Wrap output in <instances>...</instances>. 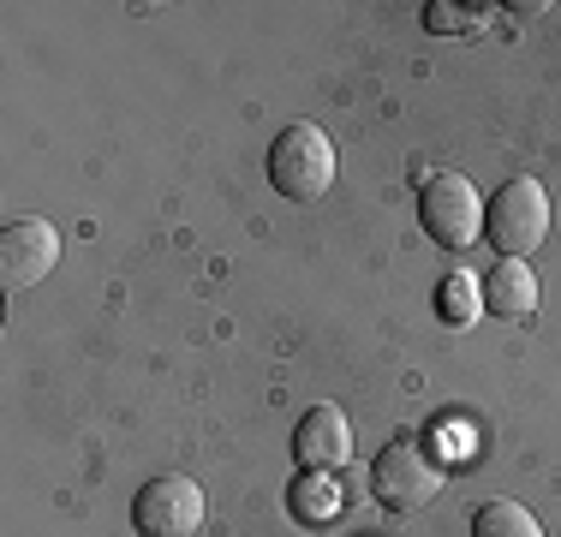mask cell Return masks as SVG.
Instances as JSON below:
<instances>
[{
    "mask_svg": "<svg viewBox=\"0 0 561 537\" xmlns=\"http://www.w3.org/2000/svg\"><path fill=\"white\" fill-rule=\"evenodd\" d=\"M436 311H443V322H454V329H472V322L490 311V305H484V281L466 275V268H454L443 287H436Z\"/></svg>",
    "mask_w": 561,
    "mask_h": 537,
    "instance_id": "30bf717a",
    "label": "cell"
},
{
    "mask_svg": "<svg viewBox=\"0 0 561 537\" xmlns=\"http://www.w3.org/2000/svg\"><path fill=\"white\" fill-rule=\"evenodd\" d=\"M419 215H424V233L443 251H472V239L484 233V197L466 173H431L419 192Z\"/></svg>",
    "mask_w": 561,
    "mask_h": 537,
    "instance_id": "3957f363",
    "label": "cell"
},
{
    "mask_svg": "<svg viewBox=\"0 0 561 537\" xmlns=\"http://www.w3.org/2000/svg\"><path fill=\"white\" fill-rule=\"evenodd\" d=\"M484 233H490V245H496L502 258L538 251L543 239H550V192H543V180L514 173V180L484 204Z\"/></svg>",
    "mask_w": 561,
    "mask_h": 537,
    "instance_id": "7a4b0ae2",
    "label": "cell"
},
{
    "mask_svg": "<svg viewBox=\"0 0 561 537\" xmlns=\"http://www.w3.org/2000/svg\"><path fill=\"white\" fill-rule=\"evenodd\" d=\"M293 454H299L305 472H335V466L353 460V424H346V412L335 400H323V407H311L293 430Z\"/></svg>",
    "mask_w": 561,
    "mask_h": 537,
    "instance_id": "52a82bcc",
    "label": "cell"
},
{
    "mask_svg": "<svg viewBox=\"0 0 561 537\" xmlns=\"http://www.w3.org/2000/svg\"><path fill=\"white\" fill-rule=\"evenodd\" d=\"M424 24H431L436 36H454V31H472V19H466L460 7H448V0H431V12H424Z\"/></svg>",
    "mask_w": 561,
    "mask_h": 537,
    "instance_id": "7c38bea8",
    "label": "cell"
},
{
    "mask_svg": "<svg viewBox=\"0 0 561 537\" xmlns=\"http://www.w3.org/2000/svg\"><path fill=\"white\" fill-rule=\"evenodd\" d=\"M370 490H377V502H389L394 514H412V507H424L436 490H443V460H436L419 436H400L377 454Z\"/></svg>",
    "mask_w": 561,
    "mask_h": 537,
    "instance_id": "277c9868",
    "label": "cell"
},
{
    "mask_svg": "<svg viewBox=\"0 0 561 537\" xmlns=\"http://www.w3.org/2000/svg\"><path fill=\"white\" fill-rule=\"evenodd\" d=\"M484 305L496 317H531L538 311V275H531L526 258H502L496 275L484 281Z\"/></svg>",
    "mask_w": 561,
    "mask_h": 537,
    "instance_id": "9c48e42d",
    "label": "cell"
},
{
    "mask_svg": "<svg viewBox=\"0 0 561 537\" xmlns=\"http://www.w3.org/2000/svg\"><path fill=\"white\" fill-rule=\"evenodd\" d=\"M287 507H293V519H299V526L323 532V526H335V519H341L346 490L335 483V472H305V478H293Z\"/></svg>",
    "mask_w": 561,
    "mask_h": 537,
    "instance_id": "ba28073f",
    "label": "cell"
},
{
    "mask_svg": "<svg viewBox=\"0 0 561 537\" xmlns=\"http://www.w3.org/2000/svg\"><path fill=\"white\" fill-rule=\"evenodd\" d=\"M55 263H60L55 221H43V215L7 221V233H0V281H7V293H31L43 275H55Z\"/></svg>",
    "mask_w": 561,
    "mask_h": 537,
    "instance_id": "8992f818",
    "label": "cell"
},
{
    "mask_svg": "<svg viewBox=\"0 0 561 537\" xmlns=\"http://www.w3.org/2000/svg\"><path fill=\"white\" fill-rule=\"evenodd\" d=\"M131 526H138V537H197V526H204V490L180 472L150 478L138 490V502H131Z\"/></svg>",
    "mask_w": 561,
    "mask_h": 537,
    "instance_id": "5b68a950",
    "label": "cell"
},
{
    "mask_svg": "<svg viewBox=\"0 0 561 537\" xmlns=\"http://www.w3.org/2000/svg\"><path fill=\"white\" fill-rule=\"evenodd\" d=\"M472 537H543V526L519 502H484L472 519Z\"/></svg>",
    "mask_w": 561,
    "mask_h": 537,
    "instance_id": "8fae6325",
    "label": "cell"
},
{
    "mask_svg": "<svg viewBox=\"0 0 561 537\" xmlns=\"http://www.w3.org/2000/svg\"><path fill=\"white\" fill-rule=\"evenodd\" d=\"M270 180L287 204H323L329 185H335V144L323 138V126L299 119L275 138L270 150Z\"/></svg>",
    "mask_w": 561,
    "mask_h": 537,
    "instance_id": "6da1fadb",
    "label": "cell"
}]
</instances>
